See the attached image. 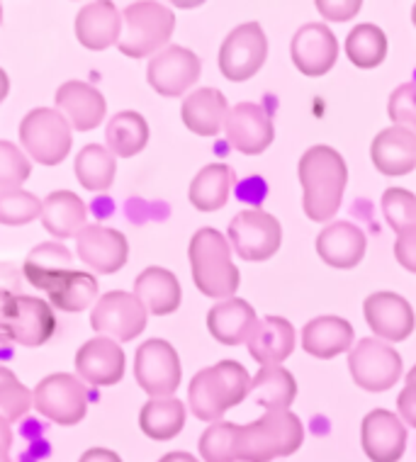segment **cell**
Segmentation results:
<instances>
[{
  "label": "cell",
  "instance_id": "bcb514c9",
  "mask_svg": "<svg viewBox=\"0 0 416 462\" xmlns=\"http://www.w3.org/2000/svg\"><path fill=\"white\" fill-rule=\"evenodd\" d=\"M394 258L409 273H416V226L404 231L394 241Z\"/></svg>",
  "mask_w": 416,
  "mask_h": 462
},
{
  "label": "cell",
  "instance_id": "4fadbf2b",
  "mask_svg": "<svg viewBox=\"0 0 416 462\" xmlns=\"http://www.w3.org/2000/svg\"><path fill=\"white\" fill-rule=\"evenodd\" d=\"M268 59V37L258 23H244L226 34L219 47V71L232 83L254 79Z\"/></svg>",
  "mask_w": 416,
  "mask_h": 462
},
{
  "label": "cell",
  "instance_id": "7dc6e473",
  "mask_svg": "<svg viewBox=\"0 0 416 462\" xmlns=\"http://www.w3.org/2000/svg\"><path fill=\"white\" fill-rule=\"evenodd\" d=\"M397 411L404 423L416 429V384H404L397 397Z\"/></svg>",
  "mask_w": 416,
  "mask_h": 462
},
{
  "label": "cell",
  "instance_id": "484cf974",
  "mask_svg": "<svg viewBox=\"0 0 416 462\" xmlns=\"http://www.w3.org/2000/svg\"><path fill=\"white\" fill-rule=\"evenodd\" d=\"M229 100L222 90L217 88H198L190 90L183 97L180 107V120L192 134L198 136H217L225 132L226 115H229Z\"/></svg>",
  "mask_w": 416,
  "mask_h": 462
},
{
  "label": "cell",
  "instance_id": "d6986e66",
  "mask_svg": "<svg viewBox=\"0 0 416 462\" xmlns=\"http://www.w3.org/2000/svg\"><path fill=\"white\" fill-rule=\"evenodd\" d=\"M225 134L226 142L239 153L258 156L273 143L275 129H273V120L265 107L256 103H239L226 115Z\"/></svg>",
  "mask_w": 416,
  "mask_h": 462
},
{
  "label": "cell",
  "instance_id": "8fae6325",
  "mask_svg": "<svg viewBox=\"0 0 416 462\" xmlns=\"http://www.w3.org/2000/svg\"><path fill=\"white\" fill-rule=\"evenodd\" d=\"M149 311L134 292L113 290L97 297V302L90 310V327L97 336H107L117 343L134 341L136 336L144 334Z\"/></svg>",
  "mask_w": 416,
  "mask_h": 462
},
{
  "label": "cell",
  "instance_id": "6f0895ef",
  "mask_svg": "<svg viewBox=\"0 0 416 462\" xmlns=\"http://www.w3.org/2000/svg\"><path fill=\"white\" fill-rule=\"evenodd\" d=\"M0 23H3V5H0Z\"/></svg>",
  "mask_w": 416,
  "mask_h": 462
},
{
  "label": "cell",
  "instance_id": "11a10c76",
  "mask_svg": "<svg viewBox=\"0 0 416 462\" xmlns=\"http://www.w3.org/2000/svg\"><path fill=\"white\" fill-rule=\"evenodd\" d=\"M0 462H13L10 460V450H3V448H0Z\"/></svg>",
  "mask_w": 416,
  "mask_h": 462
},
{
  "label": "cell",
  "instance_id": "f6af8a7d",
  "mask_svg": "<svg viewBox=\"0 0 416 462\" xmlns=\"http://www.w3.org/2000/svg\"><path fill=\"white\" fill-rule=\"evenodd\" d=\"M360 8H363L360 0H341V3L317 0V10H319L327 20H331V23H346V20H351V17L358 15Z\"/></svg>",
  "mask_w": 416,
  "mask_h": 462
},
{
  "label": "cell",
  "instance_id": "9c48e42d",
  "mask_svg": "<svg viewBox=\"0 0 416 462\" xmlns=\"http://www.w3.org/2000/svg\"><path fill=\"white\" fill-rule=\"evenodd\" d=\"M348 370L360 390L387 392L400 383L402 356L393 343L368 336L353 343V348L348 351Z\"/></svg>",
  "mask_w": 416,
  "mask_h": 462
},
{
  "label": "cell",
  "instance_id": "9a60e30c",
  "mask_svg": "<svg viewBox=\"0 0 416 462\" xmlns=\"http://www.w3.org/2000/svg\"><path fill=\"white\" fill-rule=\"evenodd\" d=\"M76 254L97 275L120 273L129 261V241L120 229L105 224H88L76 236Z\"/></svg>",
  "mask_w": 416,
  "mask_h": 462
},
{
  "label": "cell",
  "instance_id": "60d3db41",
  "mask_svg": "<svg viewBox=\"0 0 416 462\" xmlns=\"http://www.w3.org/2000/svg\"><path fill=\"white\" fill-rule=\"evenodd\" d=\"M380 205H383L384 219H387V224L393 226L397 236L416 226V195L414 192L404 190V188H387V190L383 192Z\"/></svg>",
  "mask_w": 416,
  "mask_h": 462
},
{
  "label": "cell",
  "instance_id": "83f0119b",
  "mask_svg": "<svg viewBox=\"0 0 416 462\" xmlns=\"http://www.w3.org/2000/svg\"><path fill=\"white\" fill-rule=\"evenodd\" d=\"M134 295L153 317H169L183 302V287L169 268L149 265L134 280Z\"/></svg>",
  "mask_w": 416,
  "mask_h": 462
},
{
  "label": "cell",
  "instance_id": "4dcf8cb0",
  "mask_svg": "<svg viewBox=\"0 0 416 462\" xmlns=\"http://www.w3.org/2000/svg\"><path fill=\"white\" fill-rule=\"evenodd\" d=\"M97 278L88 271H66L47 290L49 304L59 311H86L97 302Z\"/></svg>",
  "mask_w": 416,
  "mask_h": 462
},
{
  "label": "cell",
  "instance_id": "f546056e",
  "mask_svg": "<svg viewBox=\"0 0 416 462\" xmlns=\"http://www.w3.org/2000/svg\"><path fill=\"white\" fill-rule=\"evenodd\" d=\"M356 343V331L341 317H317L302 328V348L319 360H331L348 353Z\"/></svg>",
  "mask_w": 416,
  "mask_h": 462
},
{
  "label": "cell",
  "instance_id": "681fc988",
  "mask_svg": "<svg viewBox=\"0 0 416 462\" xmlns=\"http://www.w3.org/2000/svg\"><path fill=\"white\" fill-rule=\"evenodd\" d=\"M0 448H3V450H10V448H13V426H10V421H5L3 416H0Z\"/></svg>",
  "mask_w": 416,
  "mask_h": 462
},
{
  "label": "cell",
  "instance_id": "ee69618b",
  "mask_svg": "<svg viewBox=\"0 0 416 462\" xmlns=\"http://www.w3.org/2000/svg\"><path fill=\"white\" fill-rule=\"evenodd\" d=\"M387 115L394 127H404L416 134V80L402 83L393 90L390 103H387Z\"/></svg>",
  "mask_w": 416,
  "mask_h": 462
},
{
  "label": "cell",
  "instance_id": "db71d44e",
  "mask_svg": "<svg viewBox=\"0 0 416 462\" xmlns=\"http://www.w3.org/2000/svg\"><path fill=\"white\" fill-rule=\"evenodd\" d=\"M407 384H416V365L407 373Z\"/></svg>",
  "mask_w": 416,
  "mask_h": 462
},
{
  "label": "cell",
  "instance_id": "44dd1931",
  "mask_svg": "<svg viewBox=\"0 0 416 462\" xmlns=\"http://www.w3.org/2000/svg\"><path fill=\"white\" fill-rule=\"evenodd\" d=\"M57 110L76 132H93L103 125L107 115V100L96 86L86 80H66L57 90Z\"/></svg>",
  "mask_w": 416,
  "mask_h": 462
},
{
  "label": "cell",
  "instance_id": "603a6c76",
  "mask_svg": "<svg viewBox=\"0 0 416 462\" xmlns=\"http://www.w3.org/2000/svg\"><path fill=\"white\" fill-rule=\"evenodd\" d=\"M317 254L327 265L338 271H351L365 258L368 236L365 231L351 222H328L317 236Z\"/></svg>",
  "mask_w": 416,
  "mask_h": 462
},
{
  "label": "cell",
  "instance_id": "74e56055",
  "mask_svg": "<svg viewBox=\"0 0 416 462\" xmlns=\"http://www.w3.org/2000/svg\"><path fill=\"white\" fill-rule=\"evenodd\" d=\"M346 56L360 71H370L383 64L387 56V34L373 23L356 24L346 37Z\"/></svg>",
  "mask_w": 416,
  "mask_h": 462
},
{
  "label": "cell",
  "instance_id": "e0dca14e",
  "mask_svg": "<svg viewBox=\"0 0 416 462\" xmlns=\"http://www.w3.org/2000/svg\"><path fill=\"white\" fill-rule=\"evenodd\" d=\"M73 365L76 374L90 387H113L125 377L127 356L117 341L107 336H96L80 346Z\"/></svg>",
  "mask_w": 416,
  "mask_h": 462
},
{
  "label": "cell",
  "instance_id": "3957f363",
  "mask_svg": "<svg viewBox=\"0 0 416 462\" xmlns=\"http://www.w3.org/2000/svg\"><path fill=\"white\" fill-rule=\"evenodd\" d=\"M304 443V426L290 409L265 411L258 421L234 430V462H271L290 457Z\"/></svg>",
  "mask_w": 416,
  "mask_h": 462
},
{
  "label": "cell",
  "instance_id": "c3c4849f",
  "mask_svg": "<svg viewBox=\"0 0 416 462\" xmlns=\"http://www.w3.org/2000/svg\"><path fill=\"white\" fill-rule=\"evenodd\" d=\"M79 462H122V457L110 448H88Z\"/></svg>",
  "mask_w": 416,
  "mask_h": 462
},
{
  "label": "cell",
  "instance_id": "7c38bea8",
  "mask_svg": "<svg viewBox=\"0 0 416 462\" xmlns=\"http://www.w3.org/2000/svg\"><path fill=\"white\" fill-rule=\"evenodd\" d=\"M134 377L152 399L173 397L183 383V365L173 343L163 338H149L142 343L134 356Z\"/></svg>",
  "mask_w": 416,
  "mask_h": 462
},
{
  "label": "cell",
  "instance_id": "f5cc1de1",
  "mask_svg": "<svg viewBox=\"0 0 416 462\" xmlns=\"http://www.w3.org/2000/svg\"><path fill=\"white\" fill-rule=\"evenodd\" d=\"M15 295V292H10L5 287H0V321H3V314H5V307H8L10 297Z\"/></svg>",
  "mask_w": 416,
  "mask_h": 462
},
{
  "label": "cell",
  "instance_id": "ba28073f",
  "mask_svg": "<svg viewBox=\"0 0 416 462\" xmlns=\"http://www.w3.org/2000/svg\"><path fill=\"white\" fill-rule=\"evenodd\" d=\"M54 334H57V314L51 304L40 297L17 295V292L10 297L3 321H0L3 338L24 348H40L51 341Z\"/></svg>",
  "mask_w": 416,
  "mask_h": 462
},
{
  "label": "cell",
  "instance_id": "2e32d148",
  "mask_svg": "<svg viewBox=\"0 0 416 462\" xmlns=\"http://www.w3.org/2000/svg\"><path fill=\"white\" fill-rule=\"evenodd\" d=\"M290 56H292V64L302 76H310V79L327 76L338 61L337 34L321 23L302 24L292 37Z\"/></svg>",
  "mask_w": 416,
  "mask_h": 462
},
{
  "label": "cell",
  "instance_id": "f1b7e54d",
  "mask_svg": "<svg viewBox=\"0 0 416 462\" xmlns=\"http://www.w3.org/2000/svg\"><path fill=\"white\" fill-rule=\"evenodd\" d=\"M42 224L54 239H76L88 226V208L71 190L49 192L42 199Z\"/></svg>",
  "mask_w": 416,
  "mask_h": 462
},
{
  "label": "cell",
  "instance_id": "ac0fdd59",
  "mask_svg": "<svg viewBox=\"0 0 416 462\" xmlns=\"http://www.w3.org/2000/svg\"><path fill=\"white\" fill-rule=\"evenodd\" d=\"M363 314L370 331L384 343L407 341L416 328V314L411 304L397 292H373L363 302Z\"/></svg>",
  "mask_w": 416,
  "mask_h": 462
},
{
  "label": "cell",
  "instance_id": "9f6ffc18",
  "mask_svg": "<svg viewBox=\"0 0 416 462\" xmlns=\"http://www.w3.org/2000/svg\"><path fill=\"white\" fill-rule=\"evenodd\" d=\"M411 23H414L416 27V3H414V8H411Z\"/></svg>",
  "mask_w": 416,
  "mask_h": 462
},
{
  "label": "cell",
  "instance_id": "836d02e7",
  "mask_svg": "<svg viewBox=\"0 0 416 462\" xmlns=\"http://www.w3.org/2000/svg\"><path fill=\"white\" fill-rule=\"evenodd\" d=\"M188 409L176 397L149 399L139 411V429L144 430L146 439L152 440H173L185 429Z\"/></svg>",
  "mask_w": 416,
  "mask_h": 462
},
{
  "label": "cell",
  "instance_id": "ab89813d",
  "mask_svg": "<svg viewBox=\"0 0 416 462\" xmlns=\"http://www.w3.org/2000/svg\"><path fill=\"white\" fill-rule=\"evenodd\" d=\"M32 409V390L17 380L10 367L0 365V416L5 421H20Z\"/></svg>",
  "mask_w": 416,
  "mask_h": 462
},
{
  "label": "cell",
  "instance_id": "6da1fadb",
  "mask_svg": "<svg viewBox=\"0 0 416 462\" xmlns=\"http://www.w3.org/2000/svg\"><path fill=\"white\" fill-rule=\"evenodd\" d=\"M297 178L302 185L304 215L312 222H331L344 202L348 166L344 156L327 143L310 146L300 156Z\"/></svg>",
  "mask_w": 416,
  "mask_h": 462
},
{
  "label": "cell",
  "instance_id": "277c9868",
  "mask_svg": "<svg viewBox=\"0 0 416 462\" xmlns=\"http://www.w3.org/2000/svg\"><path fill=\"white\" fill-rule=\"evenodd\" d=\"M192 282L205 297L229 300L241 285V273L232 261V244L222 231L202 226L195 231L188 246Z\"/></svg>",
  "mask_w": 416,
  "mask_h": 462
},
{
  "label": "cell",
  "instance_id": "8992f818",
  "mask_svg": "<svg viewBox=\"0 0 416 462\" xmlns=\"http://www.w3.org/2000/svg\"><path fill=\"white\" fill-rule=\"evenodd\" d=\"M20 146L40 166H59L71 153L73 129L57 107H34L20 122Z\"/></svg>",
  "mask_w": 416,
  "mask_h": 462
},
{
  "label": "cell",
  "instance_id": "5b68a950",
  "mask_svg": "<svg viewBox=\"0 0 416 462\" xmlns=\"http://www.w3.org/2000/svg\"><path fill=\"white\" fill-rule=\"evenodd\" d=\"M176 32V13L153 0H136L122 10V54L129 59L156 56L171 44Z\"/></svg>",
  "mask_w": 416,
  "mask_h": 462
},
{
  "label": "cell",
  "instance_id": "52a82bcc",
  "mask_svg": "<svg viewBox=\"0 0 416 462\" xmlns=\"http://www.w3.org/2000/svg\"><path fill=\"white\" fill-rule=\"evenodd\" d=\"M88 384L79 374H47L32 390V409L57 426H76L88 414Z\"/></svg>",
  "mask_w": 416,
  "mask_h": 462
},
{
  "label": "cell",
  "instance_id": "816d5d0a",
  "mask_svg": "<svg viewBox=\"0 0 416 462\" xmlns=\"http://www.w3.org/2000/svg\"><path fill=\"white\" fill-rule=\"evenodd\" d=\"M10 93V79H8V73H5V69H0V103L8 97Z\"/></svg>",
  "mask_w": 416,
  "mask_h": 462
},
{
  "label": "cell",
  "instance_id": "8d00e7d4",
  "mask_svg": "<svg viewBox=\"0 0 416 462\" xmlns=\"http://www.w3.org/2000/svg\"><path fill=\"white\" fill-rule=\"evenodd\" d=\"M251 394L265 411H282L292 407L297 397V383L282 365H265L251 377Z\"/></svg>",
  "mask_w": 416,
  "mask_h": 462
},
{
  "label": "cell",
  "instance_id": "5bb4252c",
  "mask_svg": "<svg viewBox=\"0 0 416 462\" xmlns=\"http://www.w3.org/2000/svg\"><path fill=\"white\" fill-rule=\"evenodd\" d=\"M202 61L192 49L180 44H169L149 59L146 66V80L159 96L180 97L200 80Z\"/></svg>",
  "mask_w": 416,
  "mask_h": 462
},
{
  "label": "cell",
  "instance_id": "7a4b0ae2",
  "mask_svg": "<svg viewBox=\"0 0 416 462\" xmlns=\"http://www.w3.org/2000/svg\"><path fill=\"white\" fill-rule=\"evenodd\" d=\"M251 394V374L236 360H219L202 367L188 387V404L195 419L225 421V414Z\"/></svg>",
  "mask_w": 416,
  "mask_h": 462
},
{
  "label": "cell",
  "instance_id": "4316f807",
  "mask_svg": "<svg viewBox=\"0 0 416 462\" xmlns=\"http://www.w3.org/2000/svg\"><path fill=\"white\" fill-rule=\"evenodd\" d=\"M295 327L285 317H263L258 319L256 331L248 338V353L258 365H282L295 351Z\"/></svg>",
  "mask_w": 416,
  "mask_h": 462
},
{
  "label": "cell",
  "instance_id": "cb8c5ba5",
  "mask_svg": "<svg viewBox=\"0 0 416 462\" xmlns=\"http://www.w3.org/2000/svg\"><path fill=\"white\" fill-rule=\"evenodd\" d=\"M370 161L383 176H409L416 168V134L394 125L377 132L370 143Z\"/></svg>",
  "mask_w": 416,
  "mask_h": 462
},
{
  "label": "cell",
  "instance_id": "d6a6232c",
  "mask_svg": "<svg viewBox=\"0 0 416 462\" xmlns=\"http://www.w3.org/2000/svg\"><path fill=\"white\" fill-rule=\"evenodd\" d=\"M234 188V171L226 163H209L192 178L188 199L198 212H217L229 202Z\"/></svg>",
  "mask_w": 416,
  "mask_h": 462
},
{
  "label": "cell",
  "instance_id": "30bf717a",
  "mask_svg": "<svg viewBox=\"0 0 416 462\" xmlns=\"http://www.w3.org/2000/svg\"><path fill=\"white\" fill-rule=\"evenodd\" d=\"M226 239L241 261L261 263L281 251L282 226L278 217H273L265 209H241L229 222Z\"/></svg>",
  "mask_w": 416,
  "mask_h": 462
},
{
  "label": "cell",
  "instance_id": "e575fe53",
  "mask_svg": "<svg viewBox=\"0 0 416 462\" xmlns=\"http://www.w3.org/2000/svg\"><path fill=\"white\" fill-rule=\"evenodd\" d=\"M71 251L64 244H59V241H44L40 246H34L30 251V255L24 258V280L32 287H37V290H42V292H47L59 275L71 271Z\"/></svg>",
  "mask_w": 416,
  "mask_h": 462
},
{
  "label": "cell",
  "instance_id": "d590c367",
  "mask_svg": "<svg viewBox=\"0 0 416 462\" xmlns=\"http://www.w3.org/2000/svg\"><path fill=\"white\" fill-rule=\"evenodd\" d=\"M105 142L117 159H132L144 152L149 143V122L134 110L117 112L105 127Z\"/></svg>",
  "mask_w": 416,
  "mask_h": 462
},
{
  "label": "cell",
  "instance_id": "f35d334b",
  "mask_svg": "<svg viewBox=\"0 0 416 462\" xmlns=\"http://www.w3.org/2000/svg\"><path fill=\"white\" fill-rule=\"evenodd\" d=\"M42 217V199L30 190H0V224L3 226H24Z\"/></svg>",
  "mask_w": 416,
  "mask_h": 462
},
{
  "label": "cell",
  "instance_id": "f907efd6",
  "mask_svg": "<svg viewBox=\"0 0 416 462\" xmlns=\"http://www.w3.org/2000/svg\"><path fill=\"white\" fill-rule=\"evenodd\" d=\"M159 462H200L195 455L183 453V450H173V453H166Z\"/></svg>",
  "mask_w": 416,
  "mask_h": 462
},
{
  "label": "cell",
  "instance_id": "1f68e13d",
  "mask_svg": "<svg viewBox=\"0 0 416 462\" xmlns=\"http://www.w3.org/2000/svg\"><path fill=\"white\" fill-rule=\"evenodd\" d=\"M73 173L80 188L90 192H107L117 178V156L103 143H86L76 153Z\"/></svg>",
  "mask_w": 416,
  "mask_h": 462
},
{
  "label": "cell",
  "instance_id": "d4e9b609",
  "mask_svg": "<svg viewBox=\"0 0 416 462\" xmlns=\"http://www.w3.org/2000/svg\"><path fill=\"white\" fill-rule=\"evenodd\" d=\"M258 327L256 310L241 300V297H229L217 302L212 310L208 311V328L215 341L222 346H239V343H248L251 334Z\"/></svg>",
  "mask_w": 416,
  "mask_h": 462
},
{
  "label": "cell",
  "instance_id": "ffe728a7",
  "mask_svg": "<svg viewBox=\"0 0 416 462\" xmlns=\"http://www.w3.org/2000/svg\"><path fill=\"white\" fill-rule=\"evenodd\" d=\"M360 443L370 462H397L407 450V426L387 409H373L360 423Z\"/></svg>",
  "mask_w": 416,
  "mask_h": 462
},
{
  "label": "cell",
  "instance_id": "b9f144b4",
  "mask_svg": "<svg viewBox=\"0 0 416 462\" xmlns=\"http://www.w3.org/2000/svg\"><path fill=\"white\" fill-rule=\"evenodd\" d=\"M30 176H32V161L23 152V146L0 139V190L23 188Z\"/></svg>",
  "mask_w": 416,
  "mask_h": 462
},
{
  "label": "cell",
  "instance_id": "7402d4cb",
  "mask_svg": "<svg viewBox=\"0 0 416 462\" xmlns=\"http://www.w3.org/2000/svg\"><path fill=\"white\" fill-rule=\"evenodd\" d=\"M76 40L88 51H105L120 44L122 37V13L110 0H96L79 10L73 23Z\"/></svg>",
  "mask_w": 416,
  "mask_h": 462
},
{
  "label": "cell",
  "instance_id": "7bdbcfd3",
  "mask_svg": "<svg viewBox=\"0 0 416 462\" xmlns=\"http://www.w3.org/2000/svg\"><path fill=\"white\" fill-rule=\"evenodd\" d=\"M234 430L236 423L217 421L209 423L200 436V457L205 462H234Z\"/></svg>",
  "mask_w": 416,
  "mask_h": 462
}]
</instances>
